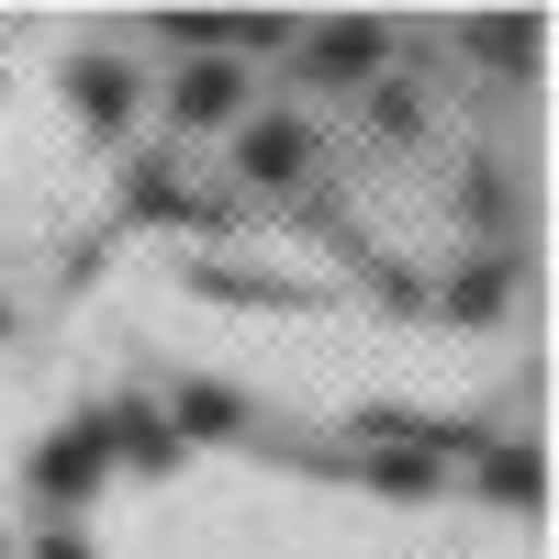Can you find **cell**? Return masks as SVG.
<instances>
[{
	"label": "cell",
	"instance_id": "1",
	"mask_svg": "<svg viewBox=\"0 0 559 559\" xmlns=\"http://www.w3.org/2000/svg\"><path fill=\"white\" fill-rule=\"evenodd\" d=\"M179 548L202 559H526L515 515H459L437 492L336 481V471H280L269 492H247V515L202 481Z\"/></svg>",
	"mask_w": 559,
	"mask_h": 559
}]
</instances>
